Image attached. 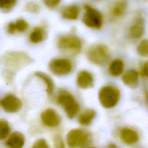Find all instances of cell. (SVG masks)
Masks as SVG:
<instances>
[{
    "label": "cell",
    "mask_w": 148,
    "mask_h": 148,
    "mask_svg": "<svg viewBox=\"0 0 148 148\" xmlns=\"http://www.w3.org/2000/svg\"><path fill=\"white\" fill-rule=\"evenodd\" d=\"M57 46L59 49L69 54L79 53L82 47L80 38L73 35H64L61 36L57 40Z\"/></svg>",
    "instance_id": "cell-1"
},
{
    "label": "cell",
    "mask_w": 148,
    "mask_h": 148,
    "mask_svg": "<svg viewBox=\"0 0 148 148\" xmlns=\"http://www.w3.org/2000/svg\"><path fill=\"white\" fill-rule=\"evenodd\" d=\"M109 49L104 45L97 44L91 46L86 52L88 60L96 65L105 64L109 57Z\"/></svg>",
    "instance_id": "cell-2"
},
{
    "label": "cell",
    "mask_w": 148,
    "mask_h": 148,
    "mask_svg": "<svg viewBox=\"0 0 148 148\" xmlns=\"http://www.w3.org/2000/svg\"><path fill=\"white\" fill-rule=\"evenodd\" d=\"M120 98V92L116 87L106 86L101 88L99 92V99L101 105L106 108L114 106Z\"/></svg>",
    "instance_id": "cell-3"
},
{
    "label": "cell",
    "mask_w": 148,
    "mask_h": 148,
    "mask_svg": "<svg viewBox=\"0 0 148 148\" xmlns=\"http://www.w3.org/2000/svg\"><path fill=\"white\" fill-rule=\"evenodd\" d=\"M82 21L87 27L94 29H100L102 26L103 19L101 13L96 9L86 5Z\"/></svg>",
    "instance_id": "cell-4"
},
{
    "label": "cell",
    "mask_w": 148,
    "mask_h": 148,
    "mask_svg": "<svg viewBox=\"0 0 148 148\" xmlns=\"http://www.w3.org/2000/svg\"><path fill=\"white\" fill-rule=\"evenodd\" d=\"M58 102L65 109L69 117L72 118L76 116L79 109L77 102L74 97L68 92L60 93L57 98Z\"/></svg>",
    "instance_id": "cell-5"
},
{
    "label": "cell",
    "mask_w": 148,
    "mask_h": 148,
    "mask_svg": "<svg viewBox=\"0 0 148 148\" xmlns=\"http://www.w3.org/2000/svg\"><path fill=\"white\" fill-rule=\"evenodd\" d=\"M49 68L55 75L65 76L72 71V64L71 61L68 58H54L49 62Z\"/></svg>",
    "instance_id": "cell-6"
},
{
    "label": "cell",
    "mask_w": 148,
    "mask_h": 148,
    "mask_svg": "<svg viewBox=\"0 0 148 148\" xmlns=\"http://www.w3.org/2000/svg\"><path fill=\"white\" fill-rule=\"evenodd\" d=\"M3 59L6 65L12 68H20L31 61V59L27 54L18 51L8 53L5 54Z\"/></svg>",
    "instance_id": "cell-7"
},
{
    "label": "cell",
    "mask_w": 148,
    "mask_h": 148,
    "mask_svg": "<svg viewBox=\"0 0 148 148\" xmlns=\"http://www.w3.org/2000/svg\"><path fill=\"white\" fill-rule=\"evenodd\" d=\"M87 140V134L79 129L71 130L67 136V142L71 148L82 147L86 143Z\"/></svg>",
    "instance_id": "cell-8"
},
{
    "label": "cell",
    "mask_w": 148,
    "mask_h": 148,
    "mask_svg": "<svg viewBox=\"0 0 148 148\" xmlns=\"http://www.w3.org/2000/svg\"><path fill=\"white\" fill-rule=\"evenodd\" d=\"M0 105L6 112L14 113L20 110L22 103L17 97L13 95L9 94L0 101Z\"/></svg>",
    "instance_id": "cell-9"
},
{
    "label": "cell",
    "mask_w": 148,
    "mask_h": 148,
    "mask_svg": "<svg viewBox=\"0 0 148 148\" xmlns=\"http://www.w3.org/2000/svg\"><path fill=\"white\" fill-rule=\"evenodd\" d=\"M145 31V23L142 18H138L131 25L129 31L130 37L133 39H140Z\"/></svg>",
    "instance_id": "cell-10"
},
{
    "label": "cell",
    "mask_w": 148,
    "mask_h": 148,
    "mask_svg": "<svg viewBox=\"0 0 148 148\" xmlns=\"http://www.w3.org/2000/svg\"><path fill=\"white\" fill-rule=\"evenodd\" d=\"M41 118L43 123L49 127H54L60 123V117L57 113L53 109H49L45 110L41 115Z\"/></svg>",
    "instance_id": "cell-11"
},
{
    "label": "cell",
    "mask_w": 148,
    "mask_h": 148,
    "mask_svg": "<svg viewBox=\"0 0 148 148\" xmlns=\"http://www.w3.org/2000/svg\"><path fill=\"white\" fill-rule=\"evenodd\" d=\"M24 136L19 132H14L10 135L6 145L9 148H22L24 144Z\"/></svg>",
    "instance_id": "cell-12"
},
{
    "label": "cell",
    "mask_w": 148,
    "mask_h": 148,
    "mask_svg": "<svg viewBox=\"0 0 148 148\" xmlns=\"http://www.w3.org/2000/svg\"><path fill=\"white\" fill-rule=\"evenodd\" d=\"M138 73L135 70L130 69L123 75L122 81L128 87L135 88L138 85Z\"/></svg>",
    "instance_id": "cell-13"
},
{
    "label": "cell",
    "mask_w": 148,
    "mask_h": 148,
    "mask_svg": "<svg viewBox=\"0 0 148 148\" xmlns=\"http://www.w3.org/2000/svg\"><path fill=\"white\" fill-rule=\"evenodd\" d=\"M76 82L79 87L87 88L90 87L92 84V76L87 71H82L78 73Z\"/></svg>",
    "instance_id": "cell-14"
},
{
    "label": "cell",
    "mask_w": 148,
    "mask_h": 148,
    "mask_svg": "<svg viewBox=\"0 0 148 148\" xmlns=\"http://www.w3.org/2000/svg\"><path fill=\"white\" fill-rule=\"evenodd\" d=\"M79 15V8L76 5H70L64 8L61 11L62 17L68 20H76Z\"/></svg>",
    "instance_id": "cell-15"
},
{
    "label": "cell",
    "mask_w": 148,
    "mask_h": 148,
    "mask_svg": "<svg viewBox=\"0 0 148 148\" xmlns=\"http://www.w3.org/2000/svg\"><path fill=\"white\" fill-rule=\"evenodd\" d=\"M124 62L120 58L113 60L110 64L109 66V71L110 74L115 77L120 76L124 71Z\"/></svg>",
    "instance_id": "cell-16"
},
{
    "label": "cell",
    "mask_w": 148,
    "mask_h": 148,
    "mask_svg": "<svg viewBox=\"0 0 148 148\" xmlns=\"http://www.w3.org/2000/svg\"><path fill=\"white\" fill-rule=\"evenodd\" d=\"M121 138L124 142L127 144H133L138 139L137 134L129 128H124L121 131Z\"/></svg>",
    "instance_id": "cell-17"
},
{
    "label": "cell",
    "mask_w": 148,
    "mask_h": 148,
    "mask_svg": "<svg viewBox=\"0 0 148 148\" xmlns=\"http://www.w3.org/2000/svg\"><path fill=\"white\" fill-rule=\"evenodd\" d=\"M126 7L125 1L119 0L115 3L111 9V14L114 17H119L123 15Z\"/></svg>",
    "instance_id": "cell-18"
},
{
    "label": "cell",
    "mask_w": 148,
    "mask_h": 148,
    "mask_svg": "<svg viewBox=\"0 0 148 148\" xmlns=\"http://www.w3.org/2000/svg\"><path fill=\"white\" fill-rule=\"evenodd\" d=\"M29 39L32 43H39L44 39V32L43 29L39 27H35L31 32Z\"/></svg>",
    "instance_id": "cell-19"
},
{
    "label": "cell",
    "mask_w": 148,
    "mask_h": 148,
    "mask_svg": "<svg viewBox=\"0 0 148 148\" xmlns=\"http://www.w3.org/2000/svg\"><path fill=\"white\" fill-rule=\"evenodd\" d=\"M35 75L38 77L40 79L42 80H43V82L45 83V84H46V86L47 87V92L49 94H51L53 91V89H54V84H53V81L51 79V78L46 74H45L43 72H36Z\"/></svg>",
    "instance_id": "cell-20"
},
{
    "label": "cell",
    "mask_w": 148,
    "mask_h": 148,
    "mask_svg": "<svg viewBox=\"0 0 148 148\" xmlns=\"http://www.w3.org/2000/svg\"><path fill=\"white\" fill-rule=\"evenodd\" d=\"M10 128L7 121L4 119L0 120V140L5 139L10 134Z\"/></svg>",
    "instance_id": "cell-21"
},
{
    "label": "cell",
    "mask_w": 148,
    "mask_h": 148,
    "mask_svg": "<svg viewBox=\"0 0 148 148\" xmlns=\"http://www.w3.org/2000/svg\"><path fill=\"white\" fill-rule=\"evenodd\" d=\"M95 115V112L93 110H87L80 116L79 123L82 125H88L92 121Z\"/></svg>",
    "instance_id": "cell-22"
},
{
    "label": "cell",
    "mask_w": 148,
    "mask_h": 148,
    "mask_svg": "<svg viewBox=\"0 0 148 148\" xmlns=\"http://www.w3.org/2000/svg\"><path fill=\"white\" fill-rule=\"evenodd\" d=\"M138 53L142 57H147L148 56V42L147 39L142 40L138 46Z\"/></svg>",
    "instance_id": "cell-23"
},
{
    "label": "cell",
    "mask_w": 148,
    "mask_h": 148,
    "mask_svg": "<svg viewBox=\"0 0 148 148\" xmlns=\"http://www.w3.org/2000/svg\"><path fill=\"white\" fill-rule=\"evenodd\" d=\"M16 31L19 32H24L28 28V23L24 19H18L14 23Z\"/></svg>",
    "instance_id": "cell-24"
},
{
    "label": "cell",
    "mask_w": 148,
    "mask_h": 148,
    "mask_svg": "<svg viewBox=\"0 0 148 148\" xmlns=\"http://www.w3.org/2000/svg\"><path fill=\"white\" fill-rule=\"evenodd\" d=\"M17 0H0V9L8 10L12 8L16 4Z\"/></svg>",
    "instance_id": "cell-25"
},
{
    "label": "cell",
    "mask_w": 148,
    "mask_h": 148,
    "mask_svg": "<svg viewBox=\"0 0 148 148\" xmlns=\"http://www.w3.org/2000/svg\"><path fill=\"white\" fill-rule=\"evenodd\" d=\"M25 8L28 11L32 13H37L40 9L39 6L34 2H29L27 3Z\"/></svg>",
    "instance_id": "cell-26"
},
{
    "label": "cell",
    "mask_w": 148,
    "mask_h": 148,
    "mask_svg": "<svg viewBox=\"0 0 148 148\" xmlns=\"http://www.w3.org/2000/svg\"><path fill=\"white\" fill-rule=\"evenodd\" d=\"M44 4L49 8H54L61 1V0H42Z\"/></svg>",
    "instance_id": "cell-27"
},
{
    "label": "cell",
    "mask_w": 148,
    "mask_h": 148,
    "mask_svg": "<svg viewBox=\"0 0 148 148\" xmlns=\"http://www.w3.org/2000/svg\"><path fill=\"white\" fill-rule=\"evenodd\" d=\"M32 148H49V146L45 140L40 139L34 144Z\"/></svg>",
    "instance_id": "cell-28"
},
{
    "label": "cell",
    "mask_w": 148,
    "mask_h": 148,
    "mask_svg": "<svg viewBox=\"0 0 148 148\" xmlns=\"http://www.w3.org/2000/svg\"><path fill=\"white\" fill-rule=\"evenodd\" d=\"M7 30H8V32L9 34H14L15 32L16 31L14 23L10 22V23H9V24L8 25Z\"/></svg>",
    "instance_id": "cell-29"
},
{
    "label": "cell",
    "mask_w": 148,
    "mask_h": 148,
    "mask_svg": "<svg viewBox=\"0 0 148 148\" xmlns=\"http://www.w3.org/2000/svg\"><path fill=\"white\" fill-rule=\"evenodd\" d=\"M140 74L142 77H147V63L146 62L142 66L140 70Z\"/></svg>",
    "instance_id": "cell-30"
},
{
    "label": "cell",
    "mask_w": 148,
    "mask_h": 148,
    "mask_svg": "<svg viewBox=\"0 0 148 148\" xmlns=\"http://www.w3.org/2000/svg\"><path fill=\"white\" fill-rule=\"evenodd\" d=\"M108 148H117V147L115 145H114V144H110L108 146Z\"/></svg>",
    "instance_id": "cell-31"
}]
</instances>
